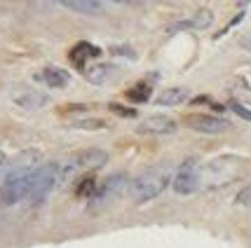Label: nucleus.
Returning <instances> with one entry per match:
<instances>
[{"mask_svg": "<svg viewBox=\"0 0 251 248\" xmlns=\"http://www.w3.org/2000/svg\"><path fill=\"white\" fill-rule=\"evenodd\" d=\"M35 80H38V82H43L45 87H50V89H64V87L71 82V75L66 73L64 68L47 66V68H43V70H38V73H35Z\"/></svg>", "mask_w": 251, "mask_h": 248, "instance_id": "nucleus-9", "label": "nucleus"}, {"mask_svg": "<svg viewBox=\"0 0 251 248\" xmlns=\"http://www.w3.org/2000/svg\"><path fill=\"white\" fill-rule=\"evenodd\" d=\"M211 22H214V14L209 10H202V12H197V14H193V17H188V19H181V22L172 23L169 31H204Z\"/></svg>", "mask_w": 251, "mask_h": 248, "instance_id": "nucleus-11", "label": "nucleus"}, {"mask_svg": "<svg viewBox=\"0 0 251 248\" xmlns=\"http://www.w3.org/2000/svg\"><path fill=\"white\" fill-rule=\"evenodd\" d=\"M244 159L242 157H235V155H226V157H216L207 162L204 166H200V185H209V187H223L226 183L235 180L242 173V166H244Z\"/></svg>", "mask_w": 251, "mask_h": 248, "instance_id": "nucleus-3", "label": "nucleus"}, {"mask_svg": "<svg viewBox=\"0 0 251 248\" xmlns=\"http://www.w3.org/2000/svg\"><path fill=\"white\" fill-rule=\"evenodd\" d=\"M106 162H108V152L101 150V148H89V150L75 152V155H71V157L59 166V180H61V183H71L73 178L82 176V173L101 169Z\"/></svg>", "mask_w": 251, "mask_h": 248, "instance_id": "nucleus-4", "label": "nucleus"}, {"mask_svg": "<svg viewBox=\"0 0 251 248\" xmlns=\"http://www.w3.org/2000/svg\"><path fill=\"white\" fill-rule=\"evenodd\" d=\"M115 73V66L110 64H97V66H89L85 68V77H87L92 85H106L110 77Z\"/></svg>", "mask_w": 251, "mask_h": 248, "instance_id": "nucleus-14", "label": "nucleus"}, {"mask_svg": "<svg viewBox=\"0 0 251 248\" xmlns=\"http://www.w3.org/2000/svg\"><path fill=\"white\" fill-rule=\"evenodd\" d=\"M59 183V164L56 162H45L40 164V169L33 178L31 192H28V199L31 204H43L45 199L50 197V192L54 190V185Z\"/></svg>", "mask_w": 251, "mask_h": 248, "instance_id": "nucleus-5", "label": "nucleus"}, {"mask_svg": "<svg viewBox=\"0 0 251 248\" xmlns=\"http://www.w3.org/2000/svg\"><path fill=\"white\" fill-rule=\"evenodd\" d=\"M186 124L193 131H197V134H223V131L232 129V124H230L228 119L216 117V115H202V113L188 115Z\"/></svg>", "mask_w": 251, "mask_h": 248, "instance_id": "nucleus-7", "label": "nucleus"}, {"mask_svg": "<svg viewBox=\"0 0 251 248\" xmlns=\"http://www.w3.org/2000/svg\"><path fill=\"white\" fill-rule=\"evenodd\" d=\"M176 119L167 117V115H151V117H146L139 124V129L141 134H157V136H169V134H174L176 131Z\"/></svg>", "mask_w": 251, "mask_h": 248, "instance_id": "nucleus-8", "label": "nucleus"}, {"mask_svg": "<svg viewBox=\"0 0 251 248\" xmlns=\"http://www.w3.org/2000/svg\"><path fill=\"white\" fill-rule=\"evenodd\" d=\"M127 185V176L125 173H115V176H110L106 178L101 185H97V192H94V199L97 202H106V199H113L115 194L122 192V187Z\"/></svg>", "mask_w": 251, "mask_h": 248, "instance_id": "nucleus-10", "label": "nucleus"}, {"mask_svg": "<svg viewBox=\"0 0 251 248\" xmlns=\"http://www.w3.org/2000/svg\"><path fill=\"white\" fill-rule=\"evenodd\" d=\"M64 7L77 12V14H97L103 5L97 0H68V2H64Z\"/></svg>", "mask_w": 251, "mask_h": 248, "instance_id": "nucleus-16", "label": "nucleus"}, {"mask_svg": "<svg viewBox=\"0 0 251 248\" xmlns=\"http://www.w3.org/2000/svg\"><path fill=\"white\" fill-rule=\"evenodd\" d=\"M101 56V49L94 47V45L89 43H80L73 47V52H71V61L77 66V68H85V61L87 59H99Z\"/></svg>", "mask_w": 251, "mask_h": 248, "instance_id": "nucleus-13", "label": "nucleus"}, {"mask_svg": "<svg viewBox=\"0 0 251 248\" xmlns=\"http://www.w3.org/2000/svg\"><path fill=\"white\" fill-rule=\"evenodd\" d=\"M2 169H5V155L0 152V171H2Z\"/></svg>", "mask_w": 251, "mask_h": 248, "instance_id": "nucleus-22", "label": "nucleus"}, {"mask_svg": "<svg viewBox=\"0 0 251 248\" xmlns=\"http://www.w3.org/2000/svg\"><path fill=\"white\" fill-rule=\"evenodd\" d=\"M151 91H153L151 82H148V80H143V82H139V85L129 87L125 94H127V98L134 101V103H143V101H148V98H151Z\"/></svg>", "mask_w": 251, "mask_h": 248, "instance_id": "nucleus-17", "label": "nucleus"}, {"mask_svg": "<svg viewBox=\"0 0 251 248\" xmlns=\"http://www.w3.org/2000/svg\"><path fill=\"white\" fill-rule=\"evenodd\" d=\"M235 204H237V206H251V183L244 185L240 192H237V197H235Z\"/></svg>", "mask_w": 251, "mask_h": 248, "instance_id": "nucleus-20", "label": "nucleus"}, {"mask_svg": "<svg viewBox=\"0 0 251 248\" xmlns=\"http://www.w3.org/2000/svg\"><path fill=\"white\" fill-rule=\"evenodd\" d=\"M50 98L43 91H35V89H22L19 94H14V103L24 110H38L43 108Z\"/></svg>", "mask_w": 251, "mask_h": 248, "instance_id": "nucleus-12", "label": "nucleus"}, {"mask_svg": "<svg viewBox=\"0 0 251 248\" xmlns=\"http://www.w3.org/2000/svg\"><path fill=\"white\" fill-rule=\"evenodd\" d=\"M172 190L181 197H190L193 192L200 190V164L197 159H183L176 166V173L172 176Z\"/></svg>", "mask_w": 251, "mask_h": 248, "instance_id": "nucleus-6", "label": "nucleus"}, {"mask_svg": "<svg viewBox=\"0 0 251 248\" xmlns=\"http://www.w3.org/2000/svg\"><path fill=\"white\" fill-rule=\"evenodd\" d=\"M43 164V157L38 150H24L17 155V159L12 162V166L7 169V176L0 185V202L5 206L19 204L24 197H28L31 192L33 178Z\"/></svg>", "mask_w": 251, "mask_h": 248, "instance_id": "nucleus-1", "label": "nucleus"}, {"mask_svg": "<svg viewBox=\"0 0 251 248\" xmlns=\"http://www.w3.org/2000/svg\"><path fill=\"white\" fill-rule=\"evenodd\" d=\"M188 98V89L183 87H174V89H164L160 96H155L157 106H181Z\"/></svg>", "mask_w": 251, "mask_h": 248, "instance_id": "nucleus-15", "label": "nucleus"}, {"mask_svg": "<svg viewBox=\"0 0 251 248\" xmlns=\"http://www.w3.org/2000/svg\"><path fill=\"white\" fill-rule=\"evenodd\" d=\"M73 129H85V131H99V129H106V122L103 119H75L71 124Z\"/></svg>", "mask_w": 251, "mask_h": 248, "instance_id": "nucleus-18", "label": "nucleus"}, {"mask_svg": "<svg viewBox=\"0 0 251 248\" xmlns=\"http://www.w3.org/2000/svg\"><path fill=\"white\" fill-rule=\"evenodd\" d=\"M108 110L113 113V115H118V117H125V119L139 117V110L127 108V106H120V103H108Z\"/></svg>", "mask_w": 251, "mask_h": 248, "instance_id": "nucleus-19", "label": "nucleus"}, {"mask_svg": "<svg viewBox=\"0 0 251 248\" xmlns=\"http://www.w3.org/2000/svg\"><path fill=\"white\" fill-rule=\"evenodd\" d=\"M230 110H232L235 115H240L242 119H247V122H251V110L244 108V106H242L240 101H230Z\"/></svg>", "mask_w": 251, "mask_h": 248, "instance_id": "nucleus-21", "label": "nucleus"}, {"mask_svg": "<svg viewBox=\"0 0 251 248\" xmlns=\"http://www.w3.org/2000/svg\"><path fill=\"white\" fill-rule=\"evenodd\" d=\"M169 183H172V166L169 164L151 166L148 171H143L131 183V197H134L136 204H148V202H153L155 197H160Z\"/></svg>", "mask_w": 251, "mask_h": 248, "instance_id": "nucleus-2", "label": "nucleus"}]
</instances>
